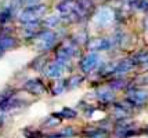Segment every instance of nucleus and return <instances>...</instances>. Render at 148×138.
Masks as SVG:
<instances>
[{"label":"nucleus","instance_id":"20","mask_svg":"<svg viewBox=\"0 0 148 138\" xmlns=\"http://www.w3.org/2000/svg\"><path fill=\"white\" fill-rule=\"evenodd\" d=\"M132 6H134L141 11H148V0H133Z\"/></svg>","mask_w":148,"mask_h":138},{"label":"nucleus","instance_id":"22","mask_svg":"<svg viewBox=\"0 0 148 138\" xmlns=\"http://www.w3.org/2000/svg\"><path fill=\"white\" fill-rule=\"evenodd\" d=\"M45 59V57H40V58H38V59H35L32 62V65H31V68H33V69H40L42 66L45 65V64H40L42 61Z\"/></svg>","mask_w":148,"mask_h":138},{"label":"nucleus","instance_id":"5","mask_svg":"<svg viewBox=\"0 0 148 138\" xmlns=\"http://www.w3.org/2000/svg\"><path fill=\"white\" fill-rule=\"evenodd\" d=\"M98 64H100V55H98V53H90L80 61L79 66H80V71L87 75V73L93 72L98 66Z\"/></svg>","mask_w":148,"mask_h":138},{"label":"nucleus","instance_id":"21","mask_svg":"<svg viewBox=\"0 0 148 138\" xmlns=\"http://www.w3.org/2000/svg\"><path fill=\"white\" fill-rule=\"evenodd\" d=\"M125 84H126V83H125V80L121 79V80H114V82H111L108 87H110L111 90H114V91H115V90H122L123 87H125Z\"/></svg>","mask_w":148,"mask_h":138},{"label":"nucleus","instance_id":"25","mask_svg":"<svg viewBox=\"0 0 148 138\" xmlns=\"http://www.w3.org/2000/svg\"><path fill=\"white\" fill-rule=\"evenodd\" d=\"M3 54H4V53H3V51H1V50H0V57H1V55H3Z\"/></svg>","mask_w":148,"mask_h":138},{"label":"nucleus","instance_id":"7","mask_svg":"<svg viewBox=\"0 0 148 138\" xmlns=\"http://www.w3.org/2000/svg\"><path fill=\"white\" fill-rule=\"evenodd\" d=\"M112 46V41L110 39H103V37H98V39H91L87 41V48L90 53H98V51H103V50H108Z\"/></svg>","mask_w":148,"mask_h":138},{"label":"nucleus","instance_id":"4","mask_svg":"<svg viewBox=\"0 0 148 138\" xmlns=\"http://www.w3.org/2000/svg\"><path fill=\"white\" fill-rule=\"evenodd\" d=\"M39 40V48L40 50H50L54 44H56V41H57V35L53 32V31H42V32H39V35L36 36Z\"/></svg>","mask_w":148,"mask_h":138},{"label":"nucleus","instance_id":"13","mask_svg":"<svg viewBox=\"0 0 148 138\" xmlns=\"http://www.w3.org/2000/svg\"><path fill=\"white\" fill-rule=\"evenodd\" d=\"M84 135L87 138H108V131L104 130V128H91L84 131Z\"/></svg>","mask_w":148,"mask_h":138},{"label":"nucleus","instance_id":"3","mask_svg":"<svg viewBox=\"0 0 148 138\" xmlns=\"http://www.w3.org/2000/svg\"><path fill=\"white\" fill-rule=\"evenodd\" d=\"M148 101V90L132 88L127 92V102L132 106H143Z\"/></svg>","mask_w":148,"mask_h":138},{"label":"nucleus","instance_id":"1","mask_svg":"<svg viewBox=\"0 0 148 138\" xmlns=\"http://www.w3.org/2000/svg\"><path fill=\"white\" fill-rule=\"evenodd\" d=\"M46 11H47V7L45 4H33V6H29L25 10H22L21 14L18 15V18L22 24L39 22L40 18L46 14Z\"/></svg>","mask_w":148,"mask_h":138},{"label":"nucleus","instance_id":"2","mask_svg":"<svg viewBox=\"0 0 148 138\" xmlns=\"http://www.w3.org/2000/svg\"><path fill=\"white\" fill-rule=\"evenodd\" d=\"M76 54H77V44L73 40H71V41H65V43H62L61 46L58 47L57 51H56V57H57L58 61L68 64Z\"/></svg>","mask_w":148,"mask_h":138},{"label":"nucleus","instance_id":"15","mask_svg":"<svg viewBox=\"0 0 148 138\" xmlns=\"http://www.w3.org/2000/svg\"><path fill=\"white\" fill-rule=\"evenodd\" d=\"M54 118H62V119H75L77 116V112L71 108H64L60 113H54Z\"/></svg>","mask_w":148,"mask_h":138},{"label":"nucleus","instance_id":"23","mask_svg":"<svg viewBox=\"0 0 148 138\" xmlns=\"http://www.w3.org/2000/svg\"><path fill=\"white\" fill-rule=\"evenodd\" d=\"M64 84H66V82H61L60 84H57L56 86V88L53 90V92H54V94H61V92L64 91V88H65Z\"/></svg>","mask_w":148,"mask_h":138},{"label":"nucleus","instance_id":"9","mask_svg":"<svg viewBox=\"0 0 148 138\" xmlns=\"http://www.w3.org/2000/svg\"><path fill=\"white\" fill-rule=\"evenodd\" d=\"M114 20V14L110 8L104 7V8H100L96 14V24L98 27H107L110 25Z\"/></svg>","mask_w":148,"mask_h":138},{"label":"nucleus","instance_id":"11","mask_svg":"<svg viewBox=\"0 0 148 138\" xmlns=\"http://www.w3.org/2000/svg\"><path fill=\"white\" fill-rule=\"evenodd\" d=\"M136 59L133 58H125V59H121L118 64H116V72L115 75H123V73H127L130 72L133 68L136 66Z\"/></svg>","mask_w":148,"mask_h":138},{"label":"nucleus","instance_id":"24","mask_svg":"<svg viewBox=\"0 0 148 138\" xmlns=\"http://www.w3.org/2000/svg\"><path fill=\"white\" fill-rule=\"evenodd\" d=\"M45 124L49 126V127H51V126H57V124H58V120H49V123L46 122Z\"/></svg>","mask_w":148,"mask_h":138},{"label":"nucleus","instance_id":"18","mask_svg":"<svg viewBox=\"0 0 148 138\" xmlns=\"http://www.w3.org/2000/svg\"><path fill=\"white\" fill-rule=\"evenodd\" d=\"M60 22H61V17H58V15H50L49 18L45 20V25L47 28H56L60 25Z\"/></svg>","mask_w":148,"mask_h":138},{"label":"nucleus","instance_id":"17","mask_svg":"<svg viewBox=\"0 0 148 138\" xmlns=\"http://www.w3.org/2000/svg\"><path fill=\"white\" fill-rule=\"evenodd\" d=\"M77 3H79V7L82 8V11L86 15L90 13V10H93V7H94V1L93 0H77Z\"/></svg>","mask_w":148,"mask_h":138},{"label":"nucleus","instance_id":"14","mask_svg":"<svg viewBox=\"0 0 148 138\" xmlns=\"http://www.w3.org/2000/svg\"><path fill=\"white\" fill-rule=\"evenodd\" d=\"M14 7H3L0 10V24H7L13 18L14 15Z\"/></svg>","mask_w":148,"mask_h":138},{"label":"nucleus","instance_id":"19","mask_svg":"<svg viewBox=\"0 0 148 138\" xmlns=\"http://www.w3.org/2000/svg\"><path fill=\"white\" fill-rule=\"evenodd\" d=\"M83 82V77L82 76H79V75H75V76H71L69 79L66 80V84L69 88H75L77 86H80V83Z\"/></svg>","mask_w":148,"mask_h":138},{"label":"nucleus","instance_id":"8","mask_svg":"<svg viewBox=\"0 0 148 138\" xmlns=\"http://www.w3.org/2000/svg\"><path fill=\"white\" fill-rule=\"evenodd\" d=\"M24 90H26V91L29 92V94H32V95L39 97V95H42V94L46 91V87L40 79H31L24 84Z\"/></svg>","mask_w":148,"mask_h":138},{"label":"nucleus","instance_id":"6","mask_svg":"<svg viewBox=\"0 0 148 138\" xmlns=\"http://www.w3.org/2000/svg\"><path fill=\"white\" fill-rule=\"evenodd\" d=\"M65 68H66V64L65 62H61V61H56V62H51L46 66L45 69V75L47 77H53V79H58L61 77L65 72Z\"/></svg>","mask_w":148,"mask_h":138},{"label":"nucleus","instance_id":"10","mask_svg":"<svg viewBox=\"0 0 148 138\" xmlns=\"http://www.w3.org/2000/svg\"><path fill=\"white\" fill-rule=\"evenodd\" d=\"M96 97L104 104H110V102H114L115 94H114V90H111L110 87H100L96 90Z\"/></svg>","mask_w":148,"mask_h":138},{"label":"nucleus","instance_id":"26","mask_svg":"<svg viewBox=\"0 0 148 138\" xmlns=\"http://www.w3.org/2000/svg\"><path fill=\"white\" fill-rule=\"evenodd\" d=\"M22 1H25V0H22Z\"/></svg>","mask_w":148,"mask_h":138},{"label":"nucleus","instance_id":"12","mask_svg":"<svg viewBox=\"0 0 148 138\" xmlns=\"http://www.w3.org/2000/svg\"><path fill=\"white\" fill-rule=\"evenodd\" d=\"M15 44H17V40L14 39L13 36H10V35H1L0 36V50L3 53H6L10 48H13Z\"/></svg>","mask_w":148,"mask_h":138},{"label":"nucleus","instance_id":"16","mask_svg":"<svg viewBox=\"0 0 148 138\" xmlns=\"http://www.w3.org/2000/svg\"><path fill=\"white\" fill-rule=\"evenodd\" d=\"M115 72H116V64H112V62H110V64H104L103 68H101V71H100L101 76L115 75Z\"/></svg>","mask_w":148,"mask_h":138}]
</instances>
